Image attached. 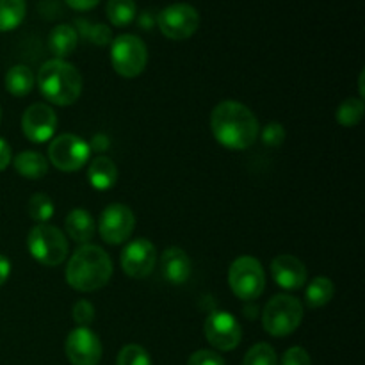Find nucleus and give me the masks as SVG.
<instances>
[{
    "label": "nucleus",
    "instance_id": "10",
    "mask_svg": "<svg viewBox=\"0 0 365 365\" xmlns=\"http://www.w3.org/2000/svg\"><path fill=\"white\" fill-rule=\"evenodd\" d=\"M98 234L107 245H123L130 239L132 232L135 228V216L132 212L130 207L123 205V203H113V205L106 207L103 212L100 214Z\"/></svg>",
    "mask_w": 365,
    "mask_h": 365
},
{
    "label": "nucleus",
    "instance_id": "3",
    "mask_svg": "<svg viewBox=\"0 0 365 365\" xmlns=\"http://www.w3.org/2000/svg\"><path fill=\"white\" fill-rule=\"evenodd\" d=\"M38 88L52 106H73L82 95V75L64 59H50L39 68Z\"/></svg>",
    "mask_w": 365,
    "mask_h": 365
},
{
    "label": "nucleus",
    "instance_id": "23",
    "mask_svg": "<svg viewBox=\"0 0 365 365\" xmlns=\"http://www.w3.org/2000/svg\"><path fill=\"white\" fill-rule=\"evenodd\" d=\"M27 13L25 0H0V32H9L20 27Z\"/></svg>",
    "mask_w": 365,
    "mask_h": 365
},
{
    "label": "nucleus",
    "instance_id": "25",
    "mask_svg": "<svg viewBox=\"0 0 365 365\" xmlns=\"http://www.w3.org/2000/svg\"><path fill=\"white\" fill-rule=\"evenodd\" d=\"M365 113V103L362 98H346L341 106L337 107V113H335V118H337L339 123L346 128L356 127V125L362 121Z\"/></svg>",
    "mask_w": 365,
    "mask_h": 365
},
{
    "label": "nucleus",
    "instance_id": "8",
    "mask_svg": "<svg viewBox=\"0 0 365 365\" xmlns=\"http://www.w3.org/2000/svg\"><path fill=\"white\" fill-rule=\"evenodd\" d=\"M91 146L75 134H63L52 139L48 145V160L56 170L75 173L88 164Z\"/></svg>",
    "mask_w": 365,
    "mask_h": 365
},
{
    "label": "nucleus",
    "instance_id": "12",
    "mask_svg": "<svg viewBox=\"0 0 365 365\" xmlns=\"http://www.w3.org/2000/svg\"><path fill=\"white\" fill-rule=\"evenodd\" d=\"M64 351L71 365H98L102 359V342L88 327H77L66 337Z\"/></svg>",
    "mask_w": 365,
    "mask_h": 365
},
{
    "label": "nucleus",
    "instance_id": "36",
    "mask_svg": "<svg viewBox=\"0 0 365 365\" xmlns=\"http://www.w3.org/2000/svg\"><path fill=\"white\" fill-rule=\"evenodd\" d=\"M11 274V260L7 257L0 255V287L7 282Z\"/></svg>",
    "mask_w": 365,
    "mask_h": 365
},
{
    "label": "nucleus",
    "instance_id": "18",
    "mask_svg": "<svg viewBox=\"0 0 365 365\" xmlns=\"http://www.w3.org/2000/svg\"><path fill=\"white\" fill-rule=\"evenodd\" d=\"M88 182L96 191H109L118 182V168L113 159L106 155H98L89 163Z\"/></svg>",
    "mask_w": 365,
    "mask_h": 365
},
{
    "label": "nucleus",
    "instance_id": "1",
    "mask_svg": "<svg viewBox=\"0 0 365 365\" xmlns=\"http://www.w3.org/2000/svg\"><path fill=\"white\" fill-rule=\"evenodd\" d=\"M214 139L228 150H246L255 145L260 125L253 110L237 100H223L210 114Z\"/></svg>",
    "mask_w": 365,
    "mask_h": 365
},
{
    "label": "nucleus",
    "instance_id": "30",
    "mask_svg": "<svg viewBox=\"0 0 365 365\" xmlns=\"http://www.w3.org/2000/svg\"><path fill=\"white\" fill-rule=\"evenodd\" d=\"M259 134H260V138H262L264 145L271 146V148L282 146L284 145L285 138H287L284 125L277 123V121H271V123H267L266 127L262 128V132H259Z\"/></svg>",
    "mask_w": 365,
    "mask_h": 365
},
{
    "label": "nucleus",
    "instance_id": "28",
    "mask_svg": "<svg viewBox=\"0 0 365 365\" xmlns=\"http://www.w3.org/2000/svg\"><path fill=\"white\" fill-rule=\"evenodd\" d=\"M242 365H278V356L273 346L259 342L245 356Z\"/></svg>",
    "mask_w": 365,
    "mask_h": 365
},
{
    "label": "nucleus",
    "instance_id": "11",
    "mask_svg": "<svg viewBox=\"0 0 365 365\" xmlns=\"http://www.w3.org/2000/svg\"><path fill=\"white\" fill-rule=\"evenodd\" d=\"M203 334L209 341L210 346H214L220 351H232L241 344L242 330L239 321L227 310H214L207 316Z\"/></svg>",
    "mask_w": 365,
    "mask_h": 365
},
{
    "label": "nucleus",
    "instance_id": "19",
    "mask_svg": "<svg viewBox=\"0 0 365 365\" xmlns=\"http://www.w3.org/2000/svg\"><path fill=\"white\" fill-rule=\"evenodd\" d=\"M78 45V32L73 25L59 24L52 29L48 36V46L56 59H66L75 52Z\"/></svg>",
    "mask_w": 365,
    "mask_h": 365
},
{
    "label": "nucleus",
    "instance_id": "14",
    "mask_svg": "<svg viewBox=\"0 0 365 365\" xmlns=\"http://www.w3.org/2000/svg\"><path fill=\"white\" fill-rule=\"evenodd\" d=\"M157 262V250L152 241L138 237L128 242L121 253V267L130 278H146Z\"/></svg>",
    "mask_w": 365,
    "mask_h": 365
},
{
    "label": "nucleus",
    "instance_id": "26",
    "mask_svg": "<svg viewBox=\"0 0 365 365\" xmlns=\"http://www.w3.org/2000/svg\"><path fill=\"white\" fill-rule=\"evenodd\" d=\"M29 216L36 221L38 225L46 223L48 220H52L53 212H56V205H53L52 198L45 192H36L31 196L27 203Z\"/></svg>",
    "mask_w": 365,
    "mask_h": 365
},
{
    "label": "nucleus",
    "instance_id": "32",
    "mask_svg": "<svg viewBox=\"0 0 365 365\" xmlns=\"http://www.w3.org/2000/svg\"><path fill=\"white\" fill-rule=\"evenodd\" d=\"M187 365H227L225 364L223 356L217 355L216 351H210V349H200V351L192 353L189 356Z\"/></svg>",
    "mask_w": 365,
    "mask_h": 365
},
{
    "label": "nucleus",
    "instance_id": "20",
    "mask_svg": "<svg viewBox=\"0 0 365 365\" xmlns=\"http://www.w3.org/2000/svg\"><path fill=\"white\" fill-rule=\"evenodd\" d=\"M13 164L16 173L24 178H29V180H39L48 173V160L41 153L32 152V150L18 153Z\"/></svg>",
    "mask_w": 365,
    "mask_h": 365
},
{
    "label": "nucleus",
    "instance_id": "35",
    "mask_svg": "<svg viewBox=\"0 0 365 365\" xmlns=\"http://www.w3.org/2000/svg\"><path fill=\"white\" fill-rule=\"evenodd\" d=\"M11 159H13V153H11V146L7 145L6 139L0 138V171H4L7 166H9Z\"/></svg>",
    "mask_w": 365,
    "mask_h": 365
},
{
    "label": "nucleus",
    "instance_id": "34",
    "mask_svg": "<svg viewBox=\"0 0 365 365\" xmlns=\"http://www.w3.org/2000/svg\"><path fill=\"white\" fill-rule=\"evenodd\" d=\"M75 11H91L100 4V0H64Z\"/></svg>",
    "mask_w": 365,
    "mask_h": 365
},
{
    "label": "nucleus",
    "instance_id": "17",
    "mask_svg": "<svg viewBox=\"0 0 365 365\" xmlns=\"http://www.w3.org/2000/svg\"><path fill=\"white\" fill-rule=\"evenodd\" d=\"M64 227H66V234L70 235L71 241L78 242V245H88L95 237V217L86 209L71 210L66 216V220H64Z\"/></svg>",
    "mask_w": 365,
    "mask_h": 365
},
{
    "label": "nucleus",
    "instance_id": "29",
    "mask_svg": "<svg viewBox=\"0 0 365 365\" xmlns=\"http://www.w3.org/2000/svg\"><path fill=\"white\" fill-rule=\"evenodd\" d=\"M116 365H152L148 351L138 344H128L118 353Z\"/></svg>",
    "mask_w": 365,
    "mask_h": 365
},
{
    "label": "nucleus",
    "instance_id": "24",
    "mask_svg": "<svg viewBox=\"0 0 365 365\" xmlns=\"http://www.w3.org/2000/svg\"><path fill=\"white\" fill-rule=\"evenodd\" d=\"M106 13L114 27H127L135 20L138 6H135V0H109Z\"/></svg>",
    "mask_w": 365,
    "mask_h": 365
},
{
    "label": "nucleus",
    "instance_id": "4",
    "mask_svg": "<svg viewBox=\"0 0 365 365\" xmlns=\"http://www.w3.org/2000/svg\"><path fill=\"white\" fill-rule=\"evenodd\" d=\"M303 305L298 298L277 294L262 310V327L273 337H287L294 334L303 321Z\"/></svg>",
    "mask_w": 365,
    "mask_h": 365
},
{
    "label": "nucleus",
    "instance_id": "22",
    "mask_svg": "<svg viewBox=\"0 0 365 365\" xmlns=\"http://www.w3.org/2000/svg\"><path fill=\"white\" fill-rule=\"evenodd\" d=\"M335 294V285L330 278L316 277L310 280V284L305 289V303L310 309H321L328 305Z\"/></svg>",
    "mask_w": 365,
    "mask_h": 365
},
{
    "label": "nucleus",
    "instance_id": "13",
    "mask_svg": "<svg viewBox=\"0 0 365 365\" xmlns=\"http://www.w3.org/2000/svg\"><path fill=\"white\" fill-rule=\"evenodd\" d=\"M57 130V114L46 103H32L21 116V132L31 143H46Z\"/></svg>",
    "mask_w": 365,
    "mask_h": 365
},
{
    "label": "nucleus",
    "instance_id": "7",
    "mask_svg": "<svg viewBox=\"0 0 365 365\" xmlns=\"http://www.w3.org/2000/svg\"><path fill=\"white\" fill-rule=\"evenodd\" d=\"M228 285L242 302H253L260 298L266 289V273L262 264L250 255L235 259L228 269Z\"/></svg>",
    "mask_w": 365,
    "mask_h": 365
},
{
    "label": "nucleus",
    "instance_id": "5",
    "mask_svg": "<svg viewBox=\"0 0 365 365\" xmlns=\"http://www.w3.org/2000/svg\"><path fill=\"white\" fill-rule=\"evenodd\" d=\"M27 248L32 259L41 266L56 267L66 260L70 246L66 235L48 223L36 225L27 235Z\"/></svg>",
    "mask_w": 365,
    "mask_h": 365
},
{
    "label": "nucleus",
    "instance_id": "21",
    "mask_svg": "<svg viewBox=\"0 0 365 365\" xmlns=\"http://www.w3.org/2000/svg\"><path fill=\"white\" fill-rule=\"evenodd\" d=\"M4 82H6L7 93H11L16 98H21L34 89L36 77L31 68L25 66V64H16V66L7 70Z\"/></svg>",
    "mask_w": 365,
    "mask_h": 365
},
{
    "label": "nucleus",
    "instance_id": "31",
    "mask_svg": "<svg viewBox=\"0 0 365 365\" xmlns=\"http://www.w3.org/2000/svg\"><path fill=\"white\" fill-rule=\"evenodd\" d=\"M73 321L78 327H89L95 321V307L88 302V299H78L71 310Z\"/></svg>",
    "mask_w": 365,
    "mask_h": 365
},
{
    "label": "nucleus",
    "instance_id": "33",
    "mask_svg": "<svg viewBox=\"0 0 365 365\" xmlns=\"http://www.w3.org/2000/svg\"><path fill=\"white\" fill-rule=\"evenodd\" d=\"M282 365H312L310 362L309 351H305L299 346H294V348L287 349L282 356Z\"/></svg>",
    "mask_w": 365,
    "mask_h": 365
},
{
    "label": "nucleus",
    "instance_id": "9",
    "mask_svg": "<svg viewBox=\"0 0 365 365\" xmlns=\"http://www.w3.org/2000/svg\"><path fill=\"white\" fill-rule=\"evenodd\" d=\"M157 25L163 36L173 41L189 39L200 27V13L191 4L177 2L164 7L157 16Z\"/></svg>",
    "mask_w": 365,
    "mask_h": 365
},
{
    "label": "nucleus",
    "instance_id": "27",
    "mask_svg": "<svg viewBox=\"0 0 365 365\" xmlns=\"http://www.w3.org/2000/svg\"><path fill=\"white\" fill-rule=\"evenodd\" d=\"M77 32H81V36H84L88 41L98 46L109 45L110 39H113V32L103 24H89L88 20H77Z\"/></svg>",
    "mask_w": 365,
    "mask_h": 365
},
{
    "label": "nucleus",
    "instance_id": "15",
    "mask_svg": "<svg viewBox=\"0 0 365 365\" xmlns=\"http://www.w3.org/2000/svg\"><path fill=\"white\" fill-rule=\"evenodd\" d=\"M271 274L278 287L285 291H298L307 284L305 264L298 257L289 255V253L274 257L271 262Z\"/></svg>",
    "mask_w": 365,
    "mask_h": 365
},
{
    "label": "nucleus",
    "instance_id": "6",
    "mask_svg": "<svg viewBox=\"0 0 365 365\" xmlns=\"http://www.w3.org/2000/svg\"><path fill=\"white\" fill-rule=\"evenodd\" d=\"M110 64L123 78H134L148 64V48L139 36L121 34L110 41Z\"/></svg>",
    "mask_w": 365,
    "mask_h": 365
},
{
    "label": "nucleus",
    "instance_id": "2",
    "mask_svg": "<svg viewBox=\"0 0 365 365\" xmlns=\"http://www.w3.org/2000/svg\"><path fill=\"white\" fill-rule=\"evenodd\" d=\"M113 277V260L106 250L82 245L75 250L66 266V282L78 292H93L106 287Z\"/></svg>",
    "mask_w": 365,
    "mask_h": 365
},
{
    "label": "nucleus",
    "instance_id": "37",
    "mask_svg": "<svg viewBox=\"0 0 365 365\" xmlns=\"http://www.w3.org/2000/svg\"><path fill=\"white\" fill-rule=\"evenodd\" d=\"M0 118H2V113H0Z\"/></svg>",
    "mask_w": 365,
    "mask_h": 365
},
{
    "label": "nucleus",
    "instance_id": "16",
    "mask_svg": "<svg viewBox=\"0 0 365 365\" xmlns=\"http://www.w3.org/2000/svg\"><path fill=\"white\" fill-rule=\"evenodd\" d=\"M160 269H163V277L171 285H182L191 278L192 264L184 250L173 246V248L164 250L160 255Z\"/></svg>",
    "mask_w": 365,
    "mask_h": 365
}]
</instances>
